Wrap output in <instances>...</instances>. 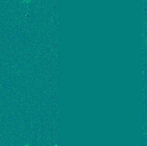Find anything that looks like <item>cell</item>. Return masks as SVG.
<instances>
[{
	"label": "cell",
	"instance_id": "6da1fadb",
	"mask_svg": "<svg viewBox=\"0 0 147 146\" xmlns=\"http://www.w3.org/2000/svg\"></svg>",
	"mask_w": 147,
	"mask_h": 146
}]
</instances>
